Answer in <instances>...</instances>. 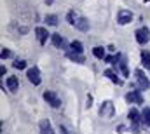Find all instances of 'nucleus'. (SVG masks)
<instances>
[{
  "instance_id": "9",
  "label": "nucleus",
  "mask_w": 150,
  "mask_h": 134,
  "mask_svg": "<svg viewBox=\"0 0 150 134\" xmlns=\"http://www.w3.org/2000/svg\"><path fill=\"white\" fill-rule=\"evenodd\" d=\"M35 33H37V38L38 42H40V45H44L45 42H47V38H49V32L45 30V28H42V26H38V28H35Z\"/></svg>"
},
{
  "instance_id": "18",
  "label": "nucleus",
  "mask_w": 150,
  "mask_h": 134,
  "mask_svg": "<svg viewBox=\"0 0 150 134\" xmlns=\"http://www.w3.org/2000/svg\"><path fill=\"white\" fill-rule=\"evenodd\" d=\"M142 120H143V126H149L150 127V108H143V111H142Z\"/></svg>"
},
{
  "instance_id": "11",
  "label": "nucleus",
  "mask_w": 150,
  "mask_h": 134,
  "mask_svg": "<svg viewBox=\"0 0 150 134\" xmlns=\"http://www.w3.org/2000/svg\"><path fill=\"white\" fill-rule=\"evenodd\" d=\"M40 134H54L52 126H51V122H49L47 118L40 120Z\"/></svg>"
},
{
  "instance_id": "16",
  "label": "nucleus",
  "mask_w": 150,
  "mask_h": 134,
  "mask_svg": "<svg viewBox=\"0 0 150 134\" xmlns=\"http://www.w3.org/2000/svg\"><path fill=\"white\" fill-rule=\"evenodd\" d=\"M67 56L72 59V61H75V63H84V56L82 54H79V52H74V51H67Z\"/></svg>"
},
{
  "instance_id": "25",
  "label": "nucleus",
  "mask_w": 150,
  "mask_h": 134,
  "mask_svg": "<svg viewBox=\"0 0 150 134\" xmlns=\"http://www.w3.org/2000/svg\"><path fill=\"white\" fill-rule=\"evenodd\" d=\"M18 32H19L21 35H25L26 32H28V28H26V26H19V28H18Z\"/></svg>"
},
{
  "instance_id": "1",
  "label": "nucleus",
  "mask_w": 150,
  "mask_h": 134,
  "mask_svg": "<svg viewBox=\"0 0 150 134\" xmlns=\"http://www.w3.org/2000/svg\"><path fill=\"white\" fill-rule=\"evenodd\" d=\"M134 75H136V82H138V87H140V91H147V89H150V80L149 77L145 75V71L143 70H136L134 71Z\"/></svg>"
},
{
  "instance_id": "24",
  "label": "nucleus",
  "mask_w": 150,
  "mask_h": 134,
  "mask_svg": "<svg viewBox=\"0 0 150 134\" xmlns=\"http://www.w3.org/2000/svg\"><path fill=\"white\" fill-rule=\"evenodd\" d=\"M12 56V52L9 51V49H2V52H0V58L2 59H7V58H11Z\"/></svg>"
},
{
  "instance_id": "28",
  "label": "nucleus",
  "mask_w": 150,
  "mask_h": 134,
  "mask_svg": "<svg viewBox=\"0 0 150 134\" xmlns=\"http://www.w3.org/2000/svg\"><path fill=\"white\" fill-rule=\"evenodd\" d=\"M52 2H54V0H45V4H49V5H51Z\"/></svg>"
},
{
  "instance_id": "26",
  "label": "nucleus",
  "mask_w": 150,
  "mask_h": 134,
  "mask_svg": "<svg viewBox=\"0 0 150 134\" xmlns=\"http://www.w3.org/2000/svg\"><path fill=\"white\" fill-rule=\"evenodd\" d=\"M91 103H93V96H87V108H91V106H93Z\"/></svg>"
},
{
  "instance_id": "15",
  "label": "nucleus",
  "mask_w": 150,
  "mask_h": 134,
  "mask_svg": "<svg viewBox=\"0 0 150 134\" xmlns=\"http://www.w3.org/2000/svg\"><path fill=\"white\" fill-rule=\"evenodd\" d=\"M105 77H108L113 84H117V85H122V80H120V78H117V73H115L113 70H110V68H108V70H105Z\"/></svg>"
},
{
  "instance_id": "17",
  "label": "nucleus",
  "mask_w": 150,
  "mask_h": 134,
  "mask_svg": "<svg viewBox=\"0 0 150 134\" xmlns=\"http://www.w3.org/2000/svg\"><path fill=\"white\" fill-rule=\"evenodd\" d=\"M93 54H94L98 59H105V58H107V54H105V49H103L101 45H96V47L93 49Z\"/></svg>"
},
{
  "instance_id": "14",
  "label": "nucleus",
  "mask_w": 150,
  "mask_h": 134,
  "mask_svg": "<svg viewBox=\"0 0 150 134\" xmlns=\"http://www.w3.org/2000/svg\"><path fill=\"white\" fill-rule=\"evenodd\" d=\"M18 87H19L18 78H16V77H9V78H7V89H9L11 92H16V91H18Z\"/></svg>"
},
{
  "instance_id": "2",
  "label": "nucleus",
  "mask_w": 150,
  "mask_h": 134,
  "mask_svg": "<svg viewBox=\"0 0 150 134\" xmlns=\"http://www.w3.org/2000/svg\"><path fill=\"white\" fill-rule=\"evenodd\" d=\"M44 99L47 101V104H51L52 108H61V99L58 98V94L54 91H45L44 92Z\"/></svg>"
},
{
  "instance_id": "8",
  "label": "nucleus",
  "mask_w": 150,
  "mask_h": 134,
  "mask_svg": "<svg viewBox=\"0 0 150 134\" xmlns=\"http://www.w3.org/2000/svg\"><path fill=\"white\" fill-rule=\"evenodd\" d=\"M127 117H129V120L134 124V127H138L140 124H143V120H142V113H140L136 108H131L129 113H127Z\"/></svg>"
},
{
  "instance_id": "4",
  "label": "nucleus",
  "mask_w": 150,
  "mask_h": 134,
  "mask_svg": "<svg viewBox=\"0 0 150 134\" xmlns=\"http://www.w3.org/2000/svg\"><path fill=\"white\" fill-rule=\"evenodd\" d=\"M26 77H28V80H30L33 85H38V84L42 82V78H40V71H38L37 66L28 68V71H26Z\"/></svg>"
},
{
  "instance_id": "23",
  "label": "nucleus",
  "mask_w": 150,
  "mask_h": 134,
  "mask_svg": "<svg viewBox=\"0 0 150 134\" xmlns=\"http://www.w3.org/2000/svg\"><path fill=\"white\" fill-rule=\"evenodd\" d=\"M12 66L16 68V70H25V68H26V61H23V59H16Z\"/></svg>"
},
{
  "instance_id": "20",
  "label": "nucleus",
  "mask_w": 150,
  "mask_h": 134,
  "mask_svg": "<svg viewBox=\"0 0 150 134\" xmlns=\"http://www.w3.org/2000/svg\"><path fill=\"white\" fill-rule=\"evenodd\" d=\"M70 51L82 54V42H79V40H74V42L70 44Z\"/></svg>"
},
{
  "instance_id": "19",
  "label": "nucleus",
  "mask_w": 150,
  "mask_h": 134,
  "mask_svg": "<svg viewBox=\"0 0 150 134\" xmlns=\"http://www.w3.org/2000/svg\"><path fill=\"white\" fill-rule=\"evenodd\" d=\"M142 63H143L145 68L150 70V52L149 51H143V52H142Z\"/></svg>"
},
{
  "instance_id": "12",
  "label": "nucleus",
  "mask_w": 150,
  "mask_h": 134,
  "mask_svg": "<svg viewBox=\"0 0 150 134\" xmlns=\"http://www.w3.org/2000/svg\"><path fill=\"white\" fill-rule=\"evenodd\" d=\"M51 42H52L54 47H65V38H63L59 33H52L51 35Z\"/></svg>"
},
{
  "instance_id": "13",
  "label": "nucleus",
  "mask_w": 150,
  "mask_h": 134,
  "mask_svg": "<svg viewBox=\"0 0 150 134\" xmlns=\"http://www.w3.org/2000/svg\"><path fill=\"white\" fill-rule=\"evenodd\" d=\"M117 65H119V68H120V71H122V75H124V77H127V75H129V73H127V66H126V56H124V54H119Z\"/></svg>"
},
{
  "instance_id": "6",
  "label": "nucleus",
  "mask_w": 150,
  "mask_h": 134,
  "mask_svg": "<svg viewBox=\"0 0 150 134\" xmlns=\"http://www.w3.org/2000/svg\"><path fill=\"white\" fill-rule=\"evenodd\" d=\"M117 21H119V25H127V23H131V21H133V12H131V11H126V9L119 11Z\"/></svg>"
},
{
  "instance_id": "29",
  "label": "nucleus",
  "mask_w": 150,
  "mask_h": 134,
  "mask_svg": "<svg viewBox=\"0 0 150 134\" xmlns=\"http://www.w3.org/2000/svg\"><path fill=\"white\" fill-rule=\"evenodd\" d=\"M145 2H150V0H145Z\"/></svg>"
},
{
  "instance_id": "7",
  "label": "nucleus",
  "mask_w": 150,
  "mask_h": 134,
  "mask_svg": "<svg viewBox=\"0 0 150 134\" xmlns=\"http://www.w3.org/2000/svg\"><path fill=\"white\" fill-rule=\"evenodd\" d=\"M126 99L129 101L131 104H142L143 103V96H142V91H131L126 94Z\"/></svg>"
},
{
  "instance_id": "3",
  "label": "nucleus",
  "mask_w": 150,
  "mask_h": 134,
  "mask_svg": "<svg viewBox=\"0 0 150 134\" xmlns=\"http://www.w3.org/2000/svg\"><path fill=\"white\" fill-rule=\"evenodd\" d=\"M100 115L103 118H112L113 117V103L112 101H103L100 106Z\"/></svg>"
},
{
  "instance_id": "27",
  "label": "nucleus",
  "mask_w": 150,
  "mask_h": 134,
  "mask_svg": "<svg viewBox=\"0 0 150 134\" xmlns=\"http://www.w3.org/2000/svg\"><path fill=\"white\" fill-rule=\"evenodd\" d=\"M59 133H61V134H68V131H67L63 126H59Z\"/></svg>"
},
{
  "instance_id": "22",
  "label": "nucleus",
  "mask_w": 150,
  "mask_h": 134,
  "mask_svg": "<svg viewBox=\"0 0 150 134\" xmlns=\"http://www.w3.org/2000/svg\"><path fill=\"white\" fill-rule=\"evenodd\" d=\"M79 19V16H77V12L75 11H70L68 14H67V21L70 23V25H75V21Z\"/></svg>"
},
{
  "instance_id": "21",
  "label": "nucleus",
  "mask_w": 150,
  "mask_h": 134,
  "mask_svg": "<svg viewBox=\"0 0 150 134\" xmlns=\"http://www.w3.org/2000/svg\"><path fill=\"white\" fill-rule=\"evenodd\" d=\"M45 23H47L49 26H56V25H58V16H56V14H49V16H45Z\"/></svg>"
},
{
  "instance_id": "10",
  "label": "nucleus",
  "mask_w": 150,
  "mask_h": 134,
  "mask_svg": "<svg viewBox=\"0 0 150 134\" xmlns=\"http://www.w3.org/2000/svg\"><path fill=\"white\" fill-rule=\"evenodd\" d=\"M74 26L77 30H80V32H89V21H87L86 18H79V19L75 21Z\"/></svg>"
},
{
  "instance_id": "5",
  "label": "nucleus",
  "mask_w": 150,
  "mask_h": 134,
  "mask_svg": "<svg viewBox=\"0 0 150 134\" xmlns=\"http://www.w3.org/2000/svg\"><path fill=\"white\" fill-rule=\"evenodd\" d=\"M134 35H136V42L142 44V45H145L150 40V30L149 28H140V30H136Z\"/></svg>"
}]
</instances>
